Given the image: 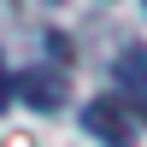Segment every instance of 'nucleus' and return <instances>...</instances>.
<instances>
[{"label":"nucleus","instance_id":"f257e3e1","mask_svg":"<svg viewBox=\"0 0 147 147\" xmlns=\"http://www.w3.org/2000/svg\"><path fill=\"white\" fill-rule=\"evenodd\" d=\"M82 129L100 136L106 147H136V118L124 100H88L82 106Z\"/></svg>","mask_w":147,"mask_h":147},{"label":"nucleus","instance_id":"f03ea898","mask_svg":"<svg viewBox=\"0 0 147 147\" xmlns=\"http://www.w3.org/2000/svg\"><path fill=\"white\" fill-rule=\"evenodd\" d=\"M12 94H24L35 112H59V106H65V94H71V82H65V71L35 65V71H24V77L12 82Z\"/></svg>","mask_w":147,"mask_h":147},{"label":"nucleus","instance_id":"7ed1b4c3","mask_svg":"<svg viewBox=\"0 0 147 147\" xmlns=\"http://www.w3.org/2000/svg\"><path fill=\"white\" fill-rule=\"evenodd\" d=\"M118 82H124V88H136L141 100H147V47H129V53L118 59Z\"/></svg>","mask_w":147,"mask_h":147},{"label":"nucleus","instance_id":"20e7f679","mask_svg":"<svg viewBox=\"0 0 147 147\" xmlns=\"http://www.w3.org/2000/svg\"><path fill=\"white\" fill-rule=\"evenodd\" d=\"M12 106V71H6V59H0V112Z\"/></svg>","mask_w":147,"mask_h":147}]
</instances>
